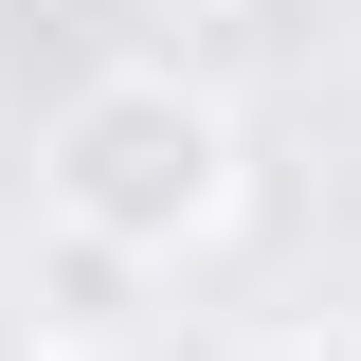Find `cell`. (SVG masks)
Wrapping results in <instances>:
<instances>
[{
	"label": "cell",
	"mask_w": 361,
	"mask_h": 361,
	"mask_svg": "<svg viewBox=\"0 0 361 361\" xmlns=\"http://www.w3.org/2000/svg\"><path fill=\"white\" fill-rule=\"evenodd\" d=\"M127 289H145L127 253H90V235H37V325H54V343H127Z\"/></svg>",
	"instance_id": "7a4b0ae2"
},
{
	"label": "cell",
	"mask_w": 361,
	"mask_h": 361,
	"mask_svg": "<svg viewBox=\"0 0 361 361\" xmlns=\"http://www.w3.org/2000/svg\"><path fill=\"white\" fill-rule=\"evenodd\" d=\"M253 361H361V325H289V343H253Z\"/></svg>",
	"instance_id": "3957f363"
},
{
	"label": "cell",
	"mask_w": 361,
	"mask_h": 361,
	"mask_svg": "<svg viewBox=\"0 0 361 361\" xmlns=\"http://www.w3.org/2000/svg\"><path fill=\"white\" fill-rule=\"evenodd\" d=\"M37 217L90 235V253H127V271L199 253L235 217V109L180 90V73H90L54 109V145H37Z\"/></svg>",
	"instance_id": "6da1fadb"
}]
</instances>
